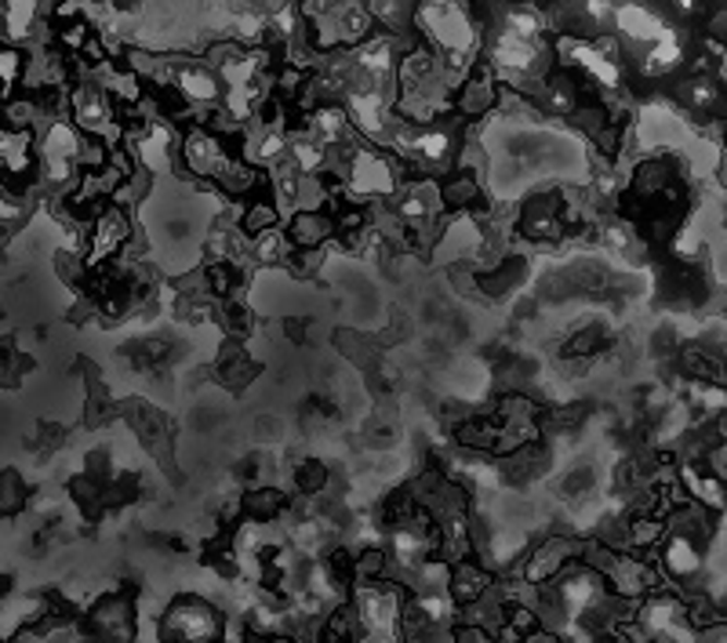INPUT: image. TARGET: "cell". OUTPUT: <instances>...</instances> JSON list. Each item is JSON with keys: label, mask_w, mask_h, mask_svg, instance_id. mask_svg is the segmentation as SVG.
<instances>
[{"label": "cell", "mask_w": 727, "mask_h": 643, "mask_svg": "<svg viewBox=\"0 0 727 643\" xmlns=\"http://www.w3.org/2000/svg\"><path fill=\"white\" fill-rule=\"evenodd\" d=\"M346 185L356 201H386L400 193V171L397 163L378 149H356L346 171Z\"/></svg>", "instance_id": "obj_1"}, {"label": "cell", "mask_w": 727, "mask_h": 643, "mask_svg": "<svg viewBox=\"0 0 727 643\" xmlns=\"http://www.w3.org/2000/svg\"><path fill=\"white\" fill-rule=\"evenodd\" d=\"M219 626H222L219 615H215L204 599L186 596V599H179V604L168 607L165 626L160 629H165V636L171 643H211Z\"/></svg>", "instance_id": "obj_2"}, {"label": "cell", "mask_w": 727, "mask_h": 643, "mask_svg": "<svg viewBox=\"0 0 727 643\" xmlns=\"http://www.w3.org/2000/svg\"><path fill=\"white\" fill-rule=\"evenodd\" d=\"M182 160H186L190 174H197V179H215V182H219L233 163L226 157L222 142L204 128L190 131V135L182 138Z\"/></svg>", "instance_id": "obj_3"}, {"label": "cell", "mask_w": 727, "mask_h": 643, "mask_svg": "<svg viewBox=\"0 0 727 643\" xmlns=\"http://www.w3.org/2000/svg\"><path fill=\"white\" fill-rule=\"evenodd\" d=\"M70 106H73V124L88 131V135H102L117 120L113 98L110 92H102V87H77V92L70 95Z\"/></svg>", "instance_id": "obj_4"}, {"label": "cell", "mask_w": 727, "mask_h": 643, "mask_svg": "<svg viewBox=\"0 0 727 643\" xmlns=\"http://www.w3.org/2000/svg\"><path fill=\"white\" fill-rule=\"evenodd\" d=\"M615 26L622 29L626 40H677V33L662 15H655L647 4H618L615 8Z\"/></svg>", "instance_id": "obj_5"}, {"label": "cell", "mask_w": 727, "mask_h": 643, "mask_svg": "<svg viewBox=\"0 0 727 643\" xmlns=\"http://www.w3.org/2000/svg\"><path fill=\"white\" fill-rule=\"evenodd\" d=\"M335 233H339L335 215L324 211V207H302L288 218V236L299 251H320Z\"/></svg>", "instance_id": "obj_6"}, {"label": "cell", "mask_w": 727, "mask_h": 643, "mask_svg": "<svg viewBox=\"0 0 727 643\" xmlns=\"http://www.w3.org/2000/svg\"><path fill=\"white\" fill-rule=\"evenodd\" d=\"M175 92L190 106H211L215 98H222V76H215L204 62H182L175 65Z\"/></svg>", "instance_id": "obj_7"}, {"label": "cell", "mask_w": 727, "mask_h": 643, "mask_svg": "<svg viewBox=\"0 0 727 643\" xmlns=\"http://www.w3.org/2000/svg\"><path fill=\"white\" fill-rule=\"evenodd\" d=\"M487 585H492V574H487L481 563L462 560V563H455V567H451L448 596L455 599V604H476V599H481V596L487 593Z\"/></svg>", "instance_id": "obj_8"}, {"label": "cell", "mask_w": 727, "mask_h": 643, "mask_svg": "<svg viewBox=\"0 0 727 643\" xmlns=\"http://www.w3.org/2000/svg\"><path fill=\"white\" fill-rule=\"evenodd\" d=\"M0 146H4V174L8 179H12V174L15 179H26L29 168H34V160H37L34 149H29L34 146V135H29L26 128H19L12 135V128H8L4 138H0Z\"/></svg>", "instance_id": "obj_9"}, {"label": "cell", "mask_w": 727, "mask_h": 643, "mask_svg": "<svg viewBox=\"0 0 727 643\" xmlns=\"http://www.w3.org/2000/svg\"><path fill=\"white\" fill-rule=\"evenodd\" d=\"M350 120L353 117H350V109L346 106H320V109H313V117H310V135L317 142H324V146H335V142L346 138Z\"/></svg>", "instance_id": "obj_10"}, {"label": "cell", "mask_w": 727, "mask_h": 643, "mask_svg": "<svg viewBox=\"0 0 727 643\" xmlns=\"http://www.w3.org/2000/svg\"><path fill=\"white\" fill-rule=\"evenodd\" d=\"M440 201L444 207H451V211H473V207L481 204V174L459 171L455 179L440 185Z\"/></svg>", "instance_id": "obj_11"}, {"label": "cell", "mask_w": 727, "mask_h": 643, "mask_svg": "<svg viewBox=\"0 0 727 643\" xmlns=\"http://www.w3.org/2000/svg\"><path fill=\"white\" fill-rule=\"evenodd\" d=\"M45 0H4V33L8 40H26L37 26V15Z\"/></svg>", "instance_id": "obj_12"}, {"label": "cell", "mask_w": 727, "mask_h": 643, "mask_svg": "<svg viewBox=\"0 0 727 643\" xmlns=\"http://www.w3.org/2000/svg\"><path fill=\"white\" fill-rule=\"evenodd\" d=\"M288 160L295 163L306 179H313V174H320V168L331 157H328V146H324V142H317L313 135H299V138L288 142Z\"/></svg>", "instance_id": "obj_13"}, {"label": "cell", "mask_w": 727, "mask_h": 643, "mask_svg": "<svg viewBox=\"0 0 727 643\" xmlns=\"http://www.w3.org/2000/svg\"><path fill=\"white\" fill-rule=\"evenodd\" d=\"M716 98H720V87L710 73H694L680 84V102L688 109H713Z\"/></svg>", "instance_id": "obj_14"}, {"label": "cell", "mask_w": 727, "mask_h": 643, "mask_svg": "<svg viewBox=\"0 0 727 643\" xmlns=\"http://www.w3.org/2000/svg\"><path fill=\"white\" fill-rule=\"evenodd\" d=\"M683 62V48H680V40H658V44H651L647 48V54H644V70L647 76H666V73H673L677 65Z\"/></svg>", "instance_id": "obj_15"}, {"label": "cell", "mask_w": 727, "mask_h": 643, "mask_svg": "<svg viewBox=\"0 0 727 643\" xmlns=\"http://www.w3.org/2000/svg\"><path fill=\"white\" fill-rule=\"evenodd\" d=\"M284 509V495H280L277 487H263V490H252V495L244 498V512L252 523H269L277 520V512Z\"/></svg>", "instance_id": "obj_16"}, {"label": "cell", "mask_w": 727, "mask_h": 643, "mask_svg": "<svg viewBox=\"0 0 727 643\" xmlns=\"http://www.w3.org/2000/svg\"><path fill=\"white\" fill-rule=\"evenodd\" d=\"M495 98H498V92H495L492 81H470V84L462 87V95H459V113H465V117H484L487 109L495 106Z\"/></svg>", "instance_id": "obj_17"}, {"label": "cell", "mask_w": 727, "mask_h": 643, "mask_svg": "<svg viewBox=\"0 0 727 643\" xmlns=\"http://www.w3.org/2000/svg\"><path fill=\"white\" fill-rule=\"evenodd\" d=\"M328 480H331L328 465L317 462V458H310V462H302L295 469V487L302 490V495H320V490L328 487Z\"/></svg>", "instance_id": "obj_18"}, {"label": "cell", "mask_w": 727, "mask_h": 643, "mask_svg": "<svg viewBox=\"0 0 727 643\" xmlns=\"http://www.w3.org/2000/svg\"><path fill=\"white\" fill-rule=\"evenodd\" d=\"M0 70H4V98H12V87L19 81V73H23V51L19 48H4V54H0Z\"/></svg>", "instance_id": "obj_19"}, {"label": "cell", "mask_w": 727, "mask_h": 643, "mask_svg": "<svg viewBox=\"0 0 727 643\" xmlns=\"http://www.w3.org/2000/svg\"><path fill=\"white\" fill-rule=\"evenodd\" d=\"M263 29H266V22L255 15H241V22H237V40L241 44H255L258 37H263Z\"/></svg>", "instance_id": "obj_20"}, {"label": "cell", "mask_w": 727, "mask_h": 643, "mask_svg": "<svg viewBox=\"0 0 727 643\" xmlns=\"http://www.w3.org/2000/svg\"><path fill=\"white\" fill-rule=\"evenodd\" d=\"M673 8H677L680 15H694V11H699V0H673Z\"/></svg>", "instance_id": "obj_21"}, {"label": "cell", "mask_w": 727, "mask_h": 643, "mask_svg": "<svg viewBox=\"0 0 727 643\" xmlns=\"http://www.w3.org/2000/svg\"><path fill=\"white\" fill-rule=\"evenodd\" d=\"M528 643H560L557 636H549V632H531Z\"/></svg>", "instance_id": "obj_22"}, {"label": "cell", "mask_w": 727, "mask_h": 643, "mask_svg": "<svg viewBox=\"0 0 727 643\" xmlns=\"http://www.w3.org/2000/svg\"><path fill=\"white\" fill-rule=\"evenodd\" d=\"M372 8L375 11H389V8H397V0H372Z\"/></svg>", "instance_id": "obj_23"}]
</instances>
